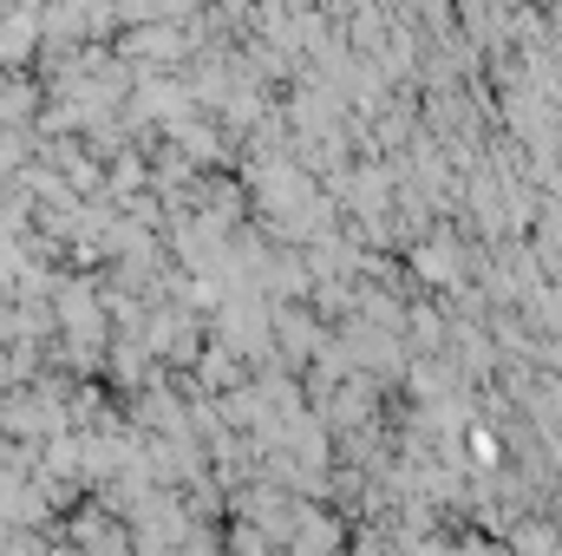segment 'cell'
<instances>
[{
  "label": "cell",
  "mask_w": 562,
  "mask_h": 556,
  "mask_svg": "<svg viewBox=\"0 0 562 556\" xmlns=\"http://www.w3.org/2000/svg\"><path fill=\"white\" fill-rule=\"evenodd\" d=\"M281 556H340V518L321 504H301L288 537H281Z\"/></svg>",
  "instance_id": "6da1fadb"
}]
</instances>
